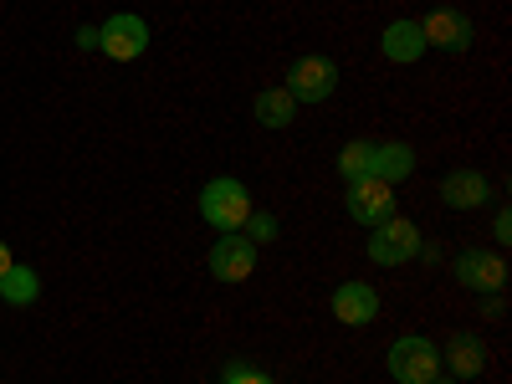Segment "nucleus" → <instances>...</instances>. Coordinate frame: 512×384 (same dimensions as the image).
<instances>
[{
  "mask_svg": "<svg viewBox=\"0 0 512 384\" xmlns=\"http://www.w3.org/2000/svg\"><path fill=\"white\" fill-rule=\"evenodd\" d=\"M200 216H205V226H216L221 236L241 231L246 216H251V190L241 180H210L200 190Z\"/></svg>",
  "mask_w": 512,
  "mask_h": 384,
  "instance_id": "obj_1",
  "label": "nucleus"
},
{
  "mask_svg": "<svg viewBox=\"0 0 512 384\" xmlns=\"http://www.w3.org/2000/svg\"><path fill=\"white\" fill-rule=\"evenodd\" d=\"M441 374V349L420 333H405L390 344V379L395 384H431Z\"/></svg>",
  "mask_w": 512,
  "mask_h": 384,
  "instance_id": "obj_2",
  "label": "nucleus"
},
{
  "mask_svg": "<svg viewBox=\"0 0 512 384\" xmlns=\"http://www.w3.org/2000/svg\"><path fill=\"white\" fill-rule=\"evenodd\" d=\"M420 246H425L420 241V226L405 221V216H390V221H379L374 236H369V262L374 267H400V262H410Z\"/></svg>",
  "mask_w": 512,
  "mask_h": 384,
  "instance_id": "obj_3",
  "label": "nucleus"
},
{
  "mask_svg": "<svg viewBox=\"0 0 512 384\" xmlns=\"http://www.w3.org/2000/svg\"><path fill=\"white\" fill-rule=\"evenodd\" d=\"M98 47L113 57V62H134L149 52V21L134 16V11H123V16H108L98 26Z\"/></svg>",
  "mask_w": 512,
  "mask_h": 384,
  "instance_id": "obj_4",
  "label": "nucleus"
},
{
  "mask_svg": "<svg viewBox=\"0 0 512 384\" xmlns=\"http://www.w3.org/2000/svg\"><path fill=\"white\" fill-rule=\"evenodd\" d=\"M333 88H338V67L328 57H297L287 72L292 103H323V98H333Z\"/></svg>",
  "mask_w": 512,
  "mask_h": 384,
  "instance_id": "obj_5",
  "label": "nucleus"
},
{
  "mask_svg": "<svg viewBox=\"0 0 512 384\" xmlns=\"http://www.w3.org/2000/svg\"><path fill=\"white\" fill-rule=\"evenodd\" d=\"M251 272H256V246L241 231H231L210 246V277L216 282H246Z\"/></svg>",
  "mask_w": 512,
  "mask_h": 384,
  "instance_id": "obj_6",
  "label": "nucleus"
},
{
  "mask_svg": "<svg viewBox=\"0 0 512 384\" xmlns=\"http://www.w3.org/2000/svg\"><path fill=\"white\" fill-rule=\"evenodd\" d=\"M344 205H349V216L359 226H379V221L395 216V185H384V180H354Z\"/></svg>",
  "mask_w": 512,
  "mask_h": 384,
  "instance_id": "obj_7",
  "label": "nucleus"
},
{
  "mask_svg": "<svg viewBox=\"0 0 512 384\" xmlns=\"http://www.w3.org/2000/svg\"><path fill=\"white\" fill-rule=\"evenodd\" d=\"M451 272H456L461 287H472V292H502V282H507V262L497 251H461Z\"/></svg>",
  "mask_w": 512,
  "mask_h": 384,
  "instance_id": "obj_8",
  "label": "nucleus"
},
{
  "mask_svg": "<svg viewBox=\"0 0 512 384\" xmlns=\"http://www.w3.org/2000/svg\"><path fill=\"white\" fill-rule=\"evenodd\" d=\"M425 31V47H441V52H466L472 47V16H461V11H431L420 21Z\"/></svg>",
  "mask_w": 512,
  "mask_h": 384,
  "instance_id": "obj_9",
  "label": "nucleus"
},
{
  "mask_svg": "<svg viewBox=\"0 0 512 384\" xmlns=\"http://www.w3.org/2000/svg\"><path fill=\"white\" fill-rule=\"evenodd\" d=\"M333 318L349 323V328H369L379 318V292L369 282H344L333 292Z\"/></svg>",
  "mask_w": 512,
  "mask_h": 384,
  "instance_id": "obj_10",
  "label": "nucleus"
},
{
  "mask_svg": "<svg viewBox=\"0 0 512 384\" xmlns=\"http://www.w3.org/2000/svg\"><path fill=\"white\" fill-rule=\"evenodd\" d=\"M487 195H492V185H487L482 169H456V175L441 180V200H446L451 210H477Z\"/></svg>",
  "mask_w": 512,
  "mask_h": 384,
  "instance_id": "obj_11",
  "label": "nucleus"
},
{
  "mask_svg": "<svg viewBox=\"0 0 512 384\" xmlns=\"http://www.w3.org/2000/svg\"><path fill=\"white\" fill-rule=\"evenodd\" d=\"M379 47H384V57L390 62H420L425 57V31H420V21H390L384 26V36H379Z\"/></svg>",
  "mask_w": 512,
  "mask_h": 384,
  "instance_id": "obj_12",
  "label": "nucleus"
},
{
  "mask_svg": "<svg viewBox=\"0 0 512 384\" xmlns=\"http://www.w3.org/2000/svg\"><path fill=\"white\" fill-rule=\"evenodd\" d=\"M441 364H451V374H456V379L482 374V369H487V349H482V338H477V333H451V344H446Z\"/></svg>",
  "mask_w": 512,
  "mask_h": 384,
  "instance_id": "obj_13",
  "label": "nucleus"
},
{
  "mask_svg": "<svg viewBox=\"0 0 512 384\" xmlns=\"http://www.w3.org/2000/svg\"><path fill=\"white\" fill-rule=\"evenodd\" d=\"M415 169V149L410 144H374V164H369V180H384V185H400Z\"/></svg>",
  "mask_w": 512,
  "mask_h": 384,
  "instance_id": "obj_14",
  "label": "nucleus"
},
{
  "mask_svg": "<svg viewBox=\"0 0 512 384\" xmlns=\"http://www.w3.org/2000/svg\"><path fill=\"white\" fill-rule=\"evenodd\" d=\"M251 113H256V123H262V128H287L297 118V103H292L287 88H267V93H256Z\"/></svg>",
  "mask_w": 512,
  "mask_h": 384,
  "instance_id": "obj_15",
  "label": "nucleus"
},
{
  "mask_svg": "<svg viewBox=\"0 0 512 384\" xmlns=\"http://www.w3.org/2000/svg\"><path fill=\"white\" fill-rule=\"evenodd\" d=\"M36 292H41V277L31 267H16L11 262V272L0 277V297H6L11 308H26V303H36Z\"/></svg>",
  "mask_w": 512,
  "mask_h": 384,
  "instance_id": "obj_16",
  "label": "nucleus"
},
{
  "mask_svg": "<svg viewBox=\"0 0 512 384\" xmlns=\"http://www.w3.org/2000/svg\"><path fill=\"white\" fill-rule=\"evenodd\" d=\"M369 164H374V144H364V139H354L344 154H338V169H344L349 185L354 180H369Z\"/></svg>",
  "mask_w": 512,
  "mask_h": 384,
  "instance_id": "obj_17",
  "label": "nucleus"
},
{
  "mask_svg": "<svg viewBox=\"0 0 512 384\" xmlns=\"http://www.w3.org/2000/svg\"><path fill=\"white\" fill-rule=\"evenodd\" d=\"M241 236H246L251 246L277 241V216H267V210H251V216H246V226H241Z\"/></svg>",
  "mask_w": 512,
  "mask_h": 384,
  "instance_id": "obj_18",
  "label": "nucleus"
},
{
  "mask_svg": "<svg viewBox=\"0 0 512 384\" xmlns=\"http://www.w3.org/2000/svg\"><path fill=\"white\" fill-rule=\"evenodd\" d=\"M221 384H277V379H272L267 369H256L251 359H236V364L226 369V379H221Z\"/></svg>",
  "mask_w": 512,
  "mask_h": 384,
  "instance_id": "obj_19",
  "label": "nucleus"
},
{
  "mask_svg": "<svg viewBox=\"0 0 512 384\" xmlns=\"http://www.w3.org/2000/svg\"><path fill=\"white\" fill-rule=\"evenodd\" d=\"M492 236H497V246H507V241H512V216H507V210H497V221H492Z\"/></svg>",
  "mask_w": 512,
  "mask_h": 384,
  "instance_id": "obj_20",
  "label": "nucleus"
},
{
  "mask_svg": "<svg viewBox=\"0 0 512 384\" xmlns=\"http://www.w3.org/2000/svg\"><path fill=\"white\" fill-rule=\"evenodd\" d=\"M77 47L93 52V47H98V26H82V31H77Z\"/></svg>",
  "mask_w": 512,
  "mask_h": 384,
  "instance_id": "obj_21",
  "label": "nucleus"
},
{
  "mask_svg": "<svg viewBox=\"0 0 512 384\" xmlns=\"http://www.w3.org/2000/svg\"><path fill=\"white\" fill-rule=\"evenodd\" d=\"M6 272H11V246L0 241V277H6Z\"/></svg>",
  "mask_w": 512,
  "mask_h": 384,
  "instance_id": "obj_22",
  "label": "nucleus"
},
{
  "mask_svg": "<svg viewBox=\"0 0 512 384\" xmlns=\"http://www.w3.org/2000/svg\"><path fill=\"white\" fill-rule=\"evenodd\" d=\"M431 384H456V379H441V374H436V379H431Z\"/></svg>",
  "mask_w": 512,
  "mask_h": 384,
  "instance_id": "obj_23",
  "label": "nucleus"
}]
</instances>
